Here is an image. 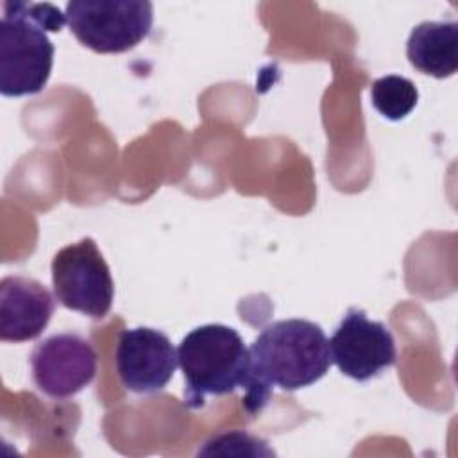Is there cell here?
Instances as JSON below:
<instances>
[{"instance_id":"6","label":"cell","mask_w":458,"mask_h":458,"mask_svg":"<svg viewBox=\"0 0 458 458\" xmlns=\"http://www.w3.org/2000/svg\"><path fill=\"white\" fill-rule=\"evenodd\" d=\"M331 361L356 381H367L395 363L397 349L390 329L370 320L363 310L349 308L329 340Z\"/></svg>"},{"instance_id":"7","label":"cell","mask_w":458,"mask_h":458,"mask_svg":"<svg viewBox=\"0 0 458 458\" xmlns=\"http://www.w3.org/2000/svg\"><path fill=\"white\" fill-rule=\"evenodd\" d=\"M30 370L43 394L66 399L95 379L97 352L88 338L77 333H57L34 347Z\"/></svg>"},{"instance_id":"2","label":"cell","mask_w":458,"mask_h":458,"mask_svg":"<svg viewBox=\"0 0 458 458\" xmlns=\"http://www.w3.org/2000/svg\"><path fill=\"white\" fill-rule=\"evenodd\" d=\"M66 14L54 4L4 2L0 20V93L25 97L39 93L52 73L54 45L47 32H59Z\"/></svg>"},{"instance_id":"3","label":"cell","mask_w":458,"mask_h":458,"mask_svg":"<svg viewBox=\"0 0 458 458\" xmlns=\"http://www.w3.org/2000/svg\"><path fill=\"white\" fill-rule=\"evenodd\" d=\"M184 376V403L197 410L208 395H225L249 383L250 356L236 329L204 324L191 329L177 347Z\"/></svg>"},{"instance_id":"4","label":"cell","mask_w":458,"mask_h":458,"mask_svg":"<svg viewBox=\"0 0 458 458\" xmlns=\"http://www.w3.org/2000/svg\"><path fill=\"white\" fill-rule=\"evenodd\" d=\"M66 23L77 41L98 54H120L141 43L152 29L147 0H72Z\"/></svg>"},{"instance_id":"5","label":"cell","mask_w":458,"mask_h":458,"mask_svg":"<svg viewBox=\"0 0 458 458\" xmlns=\"http://www.w3.org/2000/svg\"><path fill=\"white\" fill-rule=\"evenodd\" d=\"M50 270L54 293L64 308L91 318L109 313L114 284L93 238L86 236L57 250Z\"/></svg>"},{"instance_id":"1","label":"cell","mask_w":458,"mask_h":458,"mask_svg":"<svg viewBox=\"0 0 458 458\" xmlns=\"http://www.w3.org/2000/svg\"><path fill=\"white\" fill-rule=\"evenodd\" d=\"M250 372L243 404L249 413L259 411L274 386L293 392L317 383L331 367L329 340L322 327L304 318L268 324L250 344Z\"/></svg>"},{"instance_id":"10","label":"cell","mask_w":458,"mask_h":458,"mask_svg":"<svg viewBox=\"0 0 458 458\" xmlns=\"http://www.w3.org/2000/svg\"><path fill=\"white\" fill-rule=\"evenodd\" d=\"M406 55L411 66L435 79H445L458 70V23L422 21L411 29Z\"/></svg>"},{"instance_id":"9","label":"cell","mask_w":458,"mask_h":458,"mask_svg":"<svg viewBox=\"0 0 458 458\" xmlns=\"http://www.w3.org/2000/svg\"><path fill=\"white\" fill-rule=\"evenodd\" d=\"M55 301L39 281L25 276H5L0 283V338L27 342L48 326Z\"/></svg>"},{"instance_id":"8","label":"cell","mask_w":458,"mask_h":458,"mask_svg":"<svg viewBox=\"0 0 458 458\" xmlns=\"http://www.w3.org/2000/svg\"><path fill=\"white\" fill-rule=\"evenodd\" d=\"M122 385L134 394H154L172 379L179 358L170 338L152 327L123 329L114 351Z\"/></svg>"},{"instance_id":"11","label":"cell","mask_w":458,"mask_h":458,"mask_svg":"<svg viewBox=\"0 0 458 458\" xmlns=\"http://www.w3.org/2000/svg\"><path fill=\"white\" fill-rule=\"evenodd\" d=\"M419 91L415 84L403 75H385L372 82L370 102L374 109L388 120L406 118L417 106Z\"/></svg>"}]
</instances>
